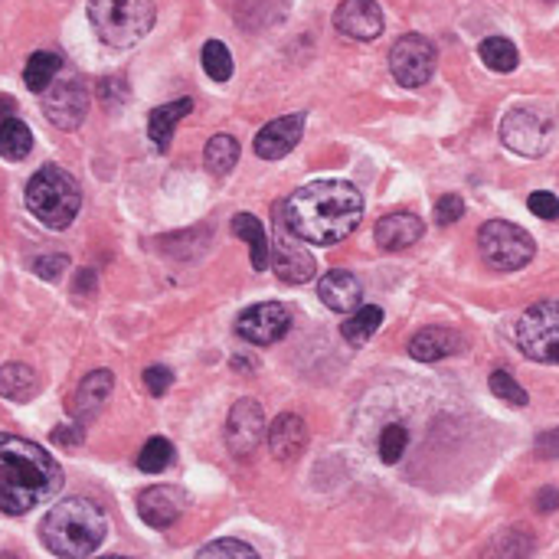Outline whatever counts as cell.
<instances>
[{
  "label": "cell",
  "mask_w": 559,
  "mask_h": 559,
  "mask_svg": "<svg viewBox=\"0 0 559 559\" xmlns=\"http://www.w3.org/2000/svg\"><path fill=\"white\" fill-rule=\"evenodd\" d=\"M288 327H291L288 308L278 305V301H265V305H252L239 314L236 334L255 347H269V344H278V340L288 334Z\"/></svg>",
  "instance_id": "obj_12"
},
{
  "label": "cell",
  "mask_w": 559,
  "mask_h": 559,
  "mask_svg": "<svg viewBox=\"0 0 559 559\" xmlns=\"http://www.w3.org/2000/svg\"><path fill=\"white\" fill-rule=\"evenodd\" d=\"M174 461V445L167 439H148L138 455V468L144 475H161V471Z\"/></svg>",
  "instance_id": "obj_31"
},
{
  "label": "cell",
  "mask_w": 559,
  "mask_h": 559,
  "mask_svg": "<svg viewBox=\"0 0 559 559\" xmlns=\"http://www.w3.org/2000/svg\"><path fill=\"white\" fill-rule=\"evenodd\" d=\"M478 249L484 262L497 272H517L533 259L537 242L524 226H514L507 220H488L478 229Z\"/></svg>",
  "instance_id": "obj_7"
},
{
  "label": "cell",
  "mask_w": 559,
  "mask_h": 559,
  "mask_svg": "<svg viewBox=\"0 0 559 559\" xmlns=\"http://www.w3.org/2000/svg\"><path fill=\"white\" fill-rule=\"evenodd\" d=\"M187 497L180 488H170V484H154V488L138 494V514L148 527L167 530L170 524H177V517L184 514Z\"/></svg>",
  "instance_id": "obj_15"
},
{
  "label": "cell",
  "mask_w": 559,
  "mask_h": 559,
  "mask_svg": "<svg viewBox=\"0 0 559 559\" xmlns=\"http://www.w3.org/2000/svg\"><path fill=\"white\" fill-rule=\"evenodd\" d=\"M380 324H383V311L376 305H367V308H357L344 324H340V334H344L347 344L363 347L376 331H380Z\"/></svg>",
  "instance_id": "obj_27"
},
{
  "label": "cell",
  "mask_w": 559,
  "mask_h": 559,
  "mask_svg": "<svg viewBox=\"0 0 559 559\" xmlns=\"http://www.w3.org/2000/svg\"><path fill=\"white\" fill-rule=\"evenodd\" d=\"M59 69H63V59L56 53H33L27 59V69H23V82H27L30 92H46L56 82Z\"/></svg>",
  "instance_id": "obj_28"
},
{
  "label": "cell",
  "mask_w": 559,
  "mask_h": 559,
  "mask_svg": "<svg viewBox=\"0 0 559 559\" xmlns=\"http://www.w3.org/2000/svg\"><path fill=\"white\" fill-rule=\"evenodd\" d=\"M465 216V200L458 193H445V197L435 203V223L439 226H452Z\"/></svg>",
  "instance_id": "obj_34"
},
{
  "label": "cell",
  "mask_w": 559,
  "mask_h": 559,
  "mask_svg": "<svg viewBox=\"0 0 559 559\" xmlns=\"http://www.w3.org/2000/svg\"><path fill=\"white\" fill-rule=\"evenodd\" d=\"M233 236L242 239L249 246L252 255V269L255 272H265L272 262V246H269V233H265V226L259 216L252 213H236L233 216Z\"/></svg>",
  "instance_id": "obj_22"
},
{
  "label": "cell",
  "mask_w": 559,
  "mask_h": 559,
  "mask_svg": "<svg viewBox=\"0 0 559 559\" xmlns=\"http://www.w3.org/2000/svg\"><path fill=\"white\" fill-rule=\"evenodd\" d=\"M301 131H305V115H285L269 121L259 135H255V154L262 161H278L288 151H295V144L301 141Z\"/></svg>",
  "instance_id": "obj_16"
},
{
  "label": "cell",
  "mask_w": 559,
  "mask_h": 559,
  "mask_svg": "<svg viewBox=\"0 0 559 559\" xmlns=\"http://www.w3.org/2000/svg\"><path fill=\"white\" fill-rule=\"evenodd\" d=\"M318 295H321V301H324V305L331 308V311L350 314V311L360 308L363 288H360V282H357V275H350V272H344V269H334V272L321 275Z\"/></svg>",
  "instance_id": "obj_19"
},
{
  "label": "cell",
  "mask_w": 559,
  "mask_h": 559,
  "mask_svg": "<svg viewBox=\"0 0 559 559\" xmlns=\"http://www.w3.org/2000/svg\"><path fill=\"white\" fill-rule=\"evenodd\" d=\"M553 138V115L540 112V108L520 105L510 108L501 121V141L520 157H543L550 151Z\"/></svg>",
  "instance_id": "obj_8"
},
{
  "label": "cell",
  "mask_w": 559,
  "mask_h": 559,
  "mask_svg": "<svg viewBox=\"0 0 559 559\" xmlns=\"http://www.w3.org/2000/svg\"><path fill=\"white\" fill-rule=\"evenodd\" d=\"M285 223L295 236L314 246H334L363 220V197L347 180H314L288 197Z\"/></svg>",
  "instance_id": "obj_1"
},
{
  "label": "cell",
  "mask_w": 559,
  "mask_h": 559,
  "mask_svg": "<svg viewBox=\"0 0 559 559\" xmlns=\"http://www.w3.org/2000/svg\"><path fill=\"white\" fill-rule=\"evenodd\" d=\"M115 390V376L108 370H95L79 383L76 396H72V416L79 422H92L102 412V406L108 403V396Z\"/></svg>",
  "instance_id": "obj_17"
},
{
  "label": "cell",
  "mask_w": 559,
  "mask_h": 559,
  "mask_svg": "<svg viewBox=\"0 0 559 559\" xmlns=\"http://www.w3.org/2000/svg\"><path fill=\"white\" fill-rule=\"evenodd\" d=\"M406 445H409V432H406V425H386L383 435H380V458L386 461V465H396L399 458H403L406 452Z\"/></svg>",
  "instance_id": "obj_33"
},
{
  "label": "cell",
  "mask_w": 559,
  "mask_h": 559,
  "mask_svg": "<svg viewBox=\"0 0 559 559\" xmlns=\"http://www.w3.org/2000/svg\"><path fill=\"white\" fill-rule=\"evenodd\" d=\"M269 435L265 429V412L255 399H239V403L229 409L226 419V448L233 458H249L255 455V448L262 445V439Z\"/></svg>",
  "instance_id": "obj_11"
},
{
  "label": "cell",
  "mask_w": 559,
  "mask_h": 559,
  "mask_svg": "<svg viewBox=\"0 0 559 559\" xmlns=\"http://www.w3.org/2000/svg\"><path fill=\"white\" fill-rule=\"evenodd\" d=\"M556 507H559L556 488H543V491L537 494V510H543V514H550V510H556Z\"/></svg>",
  "instance_id": "obj_42"
},
{
  "label": "cell",
  "mask_w": 559,
  "mask_h": 559,
  "mask_svg": "<svg viewBox=\"0 0 559 559\" xmlns=\"http://www.w3.org/2000/svg\"><path fill=\"white\" fill-rule=\"evenodd\" d=\"M520 354L533 363H559V301H537L530 305L514 327Z\"/></svg>",
  "instance_id": "obj_6"
},
{
  "label": "cell",
  "mask_w": 559,
  "mask_h": 559,
  "mask_svg": "<svg viewBox=\"0 0 559 559\" xmlns=\"http://www.w3.org/2000/svg\"><path fill=\"white\" fill-rule=\"evenodd\" d=\"M69 269V259L66 255H43V259L33 262V272L43 278V282H56L59 275Z\"/></svg>",
  "instance_id": "obj_37"
},
{
  "label": "cell",
  "mask_w": 559,
  "mask_h": 559,
  "mask_svg": "<svg viewBox=\"0 0 559 559\" xmlns=\"http://www.w3.org/2000/svg\"><path fill=\"white\" fill-rule=\"evenodd\" d=\"M334 27L357 43H373L383 33V10L376 0H344L334 14Z\"/></svg>",
  "instance_id": "obj_14"
},
{
  "label": "cell",
  "mask_w": 559,
  "mask_h": 559,
  "mask_svg": "<svg viewBox=\"0 0 559 559\" xmlns=\"http://www.w3.org/2000/svg\"><path fill=\"white\" fill-rule=\"evenodd\" d=\"M40 393V380L27 363H7L0 367V396L10 399V403H27Z\"/></svg>",
  "instance_id": "obj_24"
},
{
  "label": "cell",
  "mask_w": 559,
  "mask_h": 559,
  "mask_svg": "<svg viewBox=\"0 0 559 559\" xmlns=\"http://www.w3.org/2000/svg\"><path fill=\"white\" fill-rule=\"evenodd\" d=\"M63 491V468L36 442L0 432V514L23 517Z\"/></svg>",
  "instance_id": "obj_2"
},
{
  "label": "cell",
  "mask_w": 559,
  "mask_h": 559,
  "mask_svg": "<svg viewBox=\"0 0 559 559\" xmlns=\"http://www.w3.org/2000/svg\"><path fill=\"white\" fill-rule=\"evenodd\" d=\"M478 56H481V63L494 72H514L520 63L517 46L510 43L507 36H488V40L478 46Z\"/></svg>",
  "instance_id": "obj_29"
},
{
  "label": "cell",
  "mask_w": 559,
  "mask_h": 559,
  "mask_svg": "<svg viewBox=\"0 0 559 559\" xmlns=\"http://www.w3.org/2000/svg\"><path fill=\"white\" fill-rule=\"evenodd\" d=\"M390 72L403 89H419L435 72V46L419 33L399 36L390 50Z\"/></svg>",
  "instance_id": "obj_9"
},
{
  "label": "cell",
  "mask_w": 559,
  "mask_h": 559,
  "mask_svg": "<svg viewBox=\"0 0 559 559\" xmlns=\"http://www.w3.org/2000/svg\"><path fill=\"white\" fill-rule=\"evenodd\" d=\"M197 556L200 559H206V556H255V550L242 540H216V543H206Z\"/></svg>",
  "instance_id": "obj_36"
},
{
  "label": "cell",
  "mask_w": 559,
  "mask_h": 559,
  "mask_svg": "<svg viewBox=\"0 0 559 559\" xmlns=\"http://www.w3.org/2000/svg\"><path fill=\"white\" fill-rule=\"evenodd\" d=\"M491 393L501 399V403H507V406H527L530 403L527 390L507 370H494L491 373Z\"/></svg>",
  "instance_id": "obj_32"
},
{
  "label": "cell",
  "mask_w": 559,
  "mask_h": 559,
  "mask_svg": "<svg viewBox=\"0 0 559 559\" xmlns=\"http://www.w3.org/2000/svg\"><path fill=\"white\" fill-rule=\"evenodd\" d=\"M461 350V337L452 327H422V331L409 340V354L419 363H435L445 360Z\"/></svg>",
  "instance_id": "obj_21"
},
{
  "label": "cell",
  "mask_w": 559,
  "mask_h": 559,
  "mask_svg": "<svg viewBox=\"0 0 559 559\" xmlns=\"http://www.w3.org/2000/svg\"><path fill=\"white\" fill-rule=\"evenodd\" d=\"M537 455L540 458H559V429L543 432L537 439Z\"/></svg>",
  "instance_id": "obj_39"
},
{
  "label": "cell",
  "mask_w": 559,
  "mask_h": 559,
  "mask_svg": "<svg viewBox=\"0 0 559 559\" xmlns=\"http://www.w3.org/2000/svg\"><path fill=\"white\" fill-rule=\"evenodd\" d=\"M89 20L108 46H135L151 33L157 10L154 0H89Z\"/></svg>",
  "instance_id": "obj_5"
},
{
  "label": "cell",
  "mask_w": 559,
  "mask_h": 559,
  "mask_svg": "<svg viewBox=\"0 0 559 559\" xmlns=\"http://www.w3.org/2000/svg\"><path fill=\"white\" fill-rule=\"evenodd\" d=\"M108 533V520L89 497H69L59 501L40 524V540L50 553L82 559L102 546Z\"/></svg>",
  "instance_id": "obj_3"
},
{
  "label": "cell",
  "mask_w": 559,
  "mask_h": 559,
  "mask_svg": "<svg viewBox=\"0 0 559 559\" xmlns=\"http://www.w3.org/2000/svg\"><path fill=\"white\" fill-rule=\"evenodd\" d=\"M239 161V141L236 138H229V135H216L206 141V148H203V164L206 170H210L213 177H226L229 170L236 167Z\"/></svg>",
  "instance_id": "obj_26"
},
{
  "label": "cell",
  "mask_w": 559,
  "mask_h": 559,
  "mask_svg": "<svg viewBox=\"0 0 559 559\" xmlns=\"http://www.w3.org/2000/svg\"><path fill=\"white\" fill-rule=\"evenodd\" d=\"M527 206H530L533 216H540V220H559V200H556V193H550V190L530 193Z\"/></svg>",
  "instance_id": "obj_35"
},
{
  "label": "cell",
  "mask_w": 559,
  "mask_h": 559,
  "mask_svg": "<svg viewBox=\"0 0 559 559\" xmlns=\"http://www.w3.org/2000/svg\"><path fill=\"white\" fill-rule=\"evenodd\" d=\"M53 442L56 445H79L82 442V429L79 425H59L53 432Z\"/></svg>",
  "instance_id": "obj_40"
},
{
  "label": "cell",
  "mask_w": 559,
  "mask_h": 559,
  "mask_svg": "<svg viewBox=\"0 0 559 559\" xmlns=\"http://www.w3.org/2000/svg\"><path fill=\"white\" fill-rule=\"evenodd\" d=\"M272 269L288 285H305V282H311V278H314V272H318L314 255L301 246V236L291 233L285 220L278 223V239L272 246Z\"/></svg>",
  "instance_id": "obj_13"
},
{
  "label": "cell",
  "mask_w": 559,
  "mask_h": 559,
  "mask_svg": "<svg viewBox=\"0 0 559 559\" xmlns=\"http://www.w3.org/2000/svg\"><path fill=\"white\" fill-rule=\"evenodd\" d=\"M543 4H556V0H543Z\"/></svg>",
  "instance_id": "obj_43"
},
{
  "label": "cell",
  "mask_w": 559,
  "mask_h": 559,
  "mask_svg": "<svg viewBox=\"0 0 559 559\" xmlns=\"http://www.w3.org/2000/svg\"><path fill=\"white\" fill-rule=\"evenodd\" d=\"M72 288H76V295H92V291H95V272L92 269H82L76 275V285H72Z\"/></svg>",
  "instance_id": "obj_41"
},
{
  "label": "cell",
  "mask_w": 559,
  "mask_h": 559,
  "mask_svg": "<svg viewBox=\"0 0 559 559\" xmlns=\"http://www.w3.org/2000/svg\"><path fill=\"white\" fill-rule=\"evenodd\" d=\"M33 151V135L20 118H4L0 121V157L4 161H23Z\"/></svg>",
  "instance_id": "obj_25"
},
{
  "label": "cell",
  "mask_w": 559,
  "mask_h": 559,
  "mask_svg": "<svg viewBox=\"0 0 559 559\" xmlns=\"http://www.w3.org/2000/svg\"><path fill=\"white\" fill-rule=\"evenodd\" d=\"M82 206V190L69 170L46 164L27 184V210L50 229H66Z\"/></svg>",
  "instance_id": "obj_4"
},
{
  "label": "cell",
  "mask_w": 559,
  "mask_h": 559,
  "mask_svg": "<svg viewBox=\"0 0 559 559\" xmlns=\"http://www.w3.org/2000/svg\"><path fill=\"white\" fill-rule=\"evenodd\" d=\"M170 383H174V373L167 367H148L144 370V386H148L151 396H164L170 390Z\"/></svg>",
  "instance_id": "obj_38"
},
{
  "label": "cell",
  "mask_w": 559,
  "mask_h": 559,
  "mask_svg": "<svg viewBox=\"0 0 559 559\" xmlns=\"http://www.w3.org/2000/svg\"><path fill=\"white\" fill-rule=\"evenodd\" d=\"M43 115L59 131H76L89 115V92L79 79H59L43 92Z\"/></svg>",
  "instance_id": "obj_10"
},
{
  "label": "cell",
  "mask_w": 559,
  "mask_h": 559,
  "mask_svg": "<svg viewBox=\"0 0 559 559\" xmlns=\"http://www.w3.org/2000/svg\"><path fill=\"white\" fill-rule=\"evenodd\" d=\"M193 112V99H177V102H167V105H157L154 112L148 115V138L154 141L157 151H167L170 148V138H174V128Z\"/></svg>",
  "instance_id": "obj_23"
},
{
  "label": "cell",
  "mask_w": 559,
  "mask_h": 559,
  "mask_svg": "<svg viewBox=\"0 0 559 559\" xmlns=\"http://www.w3.org/2000/svg\"><path fill=\"white\" fill-rule=\"evenodd\" d=\"M425 226L416 213H386L373 229L376 246L383 249H409L422 239Z\"/></svg>",
  "instance_id": "obj_20"
},
{
  "label": "cell",
  "mask_w": 559,
  "mask_h": 559,
  "mask_svg": "<svg viewBox=\"0 0 559 559\" xmlns=\"http://www.w3.org/2000/svg\"><path fill=\"white\" fill-rule=\"evenodd\" d=\"M203 69H206V76H210L213 82H229V79H233V56H229V50L220 40H210L203 46Z\"/></svg>",
  "instance_id": "obj_30"
},
{
  "label": "cell",
  "mask_w": 559,
  "mask_h": 559,
  "mask_svg": "<svg viewBox=\"0 0 559 559\" xmlns=\"http://www.w3.org/2000/svg\"><path fill=\"white\" fill-rule=\"evenodd\" d=\"M308 445V425L295 412H282L269 429V448L278 461H295Z\"/></svg>",
  "instance_id": "obj_18"
}]
</instances>
